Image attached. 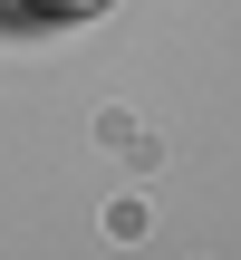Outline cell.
<instances>
[{
	"label": "cell",
	"mask_w": 241,
	"mask_h": 260,
	"mask_svg": "<svg viewBox=\"0 0 241 260\" xmlns=\"http://www.w3.org/2000/svg\"><path fill=\"white\" fill-rule=\"evenodd\" d=\"M29 10H97V0H29Z\"/></svg>",
	"instance_id": "1"
}]
</instances>
